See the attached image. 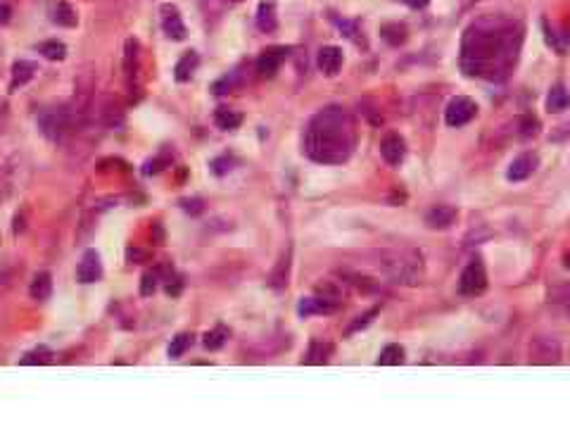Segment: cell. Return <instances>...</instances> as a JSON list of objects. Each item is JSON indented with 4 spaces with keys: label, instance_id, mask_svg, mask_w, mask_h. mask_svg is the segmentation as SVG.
Masks as SVG:
<instances>
[{
    "label": "cell",
    "instance_id": "24",
    "mask_svg": "<svg viewBox=\"0 0 570 428\" xmlns=\"http://www.w3.org/2000/svg\"><path fill=\"white\" fill-rule=\"evenodd\" d=\"M401 362H404V348L397 345V343H392V345H385L383 352H380V357H378L380 366H395V364H401Z\"/></svg>",
    "mask_w": 570,
    "mask_h": 428
},
{
    "label": "cell",
    "instance_id": "6",
    "mask_svg": "<svg viewBox=\"0 0 570 428\" xmlns=\"http://www.w3.org/2000/svg\"><path fill=\"white\" fill-rule=\"evenodd\" d=\"M380 155H383V160L390 166H399L401 162H404V157H406V143H404V138H401L399 133H395V131L385 133L383 141H380Z\"/></svg>",
    "mask_w": 570,
    "mask_h": 428
},
{
    "label": "cell",
    "instance_id": "38",
    "mask_svg": "<svg viewBox=\"0 0 570 428\" xmlns=\"http://www.w3.org/2000/svg\"><path fill=\"white\" fill-rule=\"evenodd\" d=\"M568 38H570V22H568Z\"/></svg>",
    "mask_w": 570,
    "mask_h": 428
},
{
    "label": "cell",
    "instance_id": "16",
    "mask_svg": "<svg viewBox=\"0 0 570 428\" xmlns=\"http://www.w3.org/2000/svg\"><path fill=\"white\" fill-rule=\"evenodd\" d=\"M50 19H53L55 24H60V26H76L79 17H76L74 8H71L69 3L60 0V3H55L53 8H50Z\"/></svg>",
    "mask_w": 570,
    "mask_h": 428
},
{
    "label": "cell",
    "instance_id": "7",
    "mask_svg": "<svg viewBox=\"0 0 570 428\" xmlns=\"http://www.w3.org/2000/svg\"><path fill=\"white\" fill-rule=\"evenodd\" d=\"M288 53H290V48H285V46L266 48L264 53L257 58V71H259L261 76H273L278 69H281V65L285 62Z\"/></svg>",
    "mask_w": 570,
    "mask_h": 428
},
{
    "label": "cell",
    "instance_id": "17",
    "mask_svg": "<svg viewBox=\"0 0 570 428\" xmlns=\"http://www.w3.org/2000/svg\"><path fill=\"white\" fill-rule=\"evenodd\" d=\"M214 124L223 131H236L238 126L243 124V114L236 112V110H231V108H216Z\"/></svg>",
    "mask_w": 570,
    "mask_h": 428
},
{
    "label": "cell",
    "instance_id": "20",
    "mask_svg": "<svg viewBox=\"0 0 570 428\" xmlns=\"http://www.w3.org/2000/svg\"><path fill=\"white\" fill-rule=\"evenodd\" d=\"M257 26H259L261 31H266V33L276 31L278 17H276V8H273V3H261L259 5V10H257Z\"/></svg>",
    "mask_w": 570,
    "mask_h": 428
},
{
    "label": "cell",
    "instance_id": "28",
    "mask_svg": "<svg viewBox=\"0 0 570 428\" xmlns=\"http://www.w3.org/2000/svg\"><path fill=\"white\" fill-rule=\"evenodd\" d=\"M226 338H228V329H223V326H216L214 331H207L205 333V348L207 350H219V348H223Z\"/></svg>",
    "mask_w": 570,
    "mask_h": 428
},
{
    "label": "cell",
    "instance_id": "11",
    "mask_svg": "<svg viewBox=\"0 0 570 428\" xmlns=\"http://www.w3.org/2000/svg\"><path fill=\"white\" fill-rule=\"evenodd\" d=\"M343 67V50L338 46H323L318 50V69L326 76H335Z\"/></svg>",
    "mask_w": 570,
    "mask_h": 428
},
{
    "label": "cell",
    "instance_id": "14",
    "mask_svg": "<svg viewBox=\"0 0 570 428\" xmlns=\"http://www.w3.org/2000/svg\"><path fill=\"white\" fill-rule=\"evenodd\" d=\"M198 65H200V55L195 53V50H188L186 55H183L181 60L176 62L174 67V79L178 83H186L193 79V74H195V69H198Z\"/></svg>",
    "mask_w": 570,
    "mask_h": 428
},
{
    "label": "cell",
    "instance_id": "4",
    "mask_svg": "<svg viewBox=\"0 0 570 428\" xmlns=\"http://www.w3.org/2000/svg\"><path fill=\"white\" fill-rule=\"evenodd\" d=\"M487 291V271L480 257H473L459 276V293L466 298H478Z\"/></svg>",
    "mask_w": 570,
    "mask_h": 428
},
{
    "label": "cell",
    "instance_id": "34",
    "mask_svg": "<svg viewBox=\"0 0 570 428\" xmlns=\"http://www.w3.org/2000/svg\"><path fill=\"white\" fill-rule=\"evenodd\" d=\"M376 314H378V309H371V312H366L364 316H359V319H356L354 324L349 326V331H347V333H354V331L364 329V326L368 324V321H371V316H376Z\"/></svg>",
    "mask_w": 570,
    "mask_h": 428
},
{
    "label": "cell",
    "instance_id": "2",
    "mask_svg": "<svg viewBox=\"0 0 570 428\" xmlns=\"http://www.w3.org/2000/svg\"><path fill=\"white\" fill-rule=\"evenodd\" d=\"M516 60V46L508 31L468 29L461 46V67L468 76H485V79H501L506 69Z\"/></svg>",
    "mask_w": 570,
    "mask_h": 428
},
{
    "label": "cell",
    "instance_id": "31",
    "mask_svg": "<svg viewBox=\"0 0 570 428\" xmlns=\"http://www.w3.org/2000/svg\"><path fill=\"white\" fill-rule=\"evenodd\" d=\"M136 58H138V41L128 38V41H126V55H124V69H126V74H131V69L136 67Z\"/></svg>",
    "mask_w": 570,
    "mask_h": 428
},
{
    "label": "cell",
    "instance_id": "12",
    "mask_svg": "<svg viewBox=\"0 0 570 428\" xmlns=\"http://www.w3.org/2000/svg\"><path fill=\"white\" fill-rule=\"evenodd\" d=\"M69 129L64 112H43L41 114V131L46 133L50 141H60L62 133Z\"/></svg>",
    "mask_w": 570,
    "mask_h": 428
},
{
    "label": "cell",
    "instance_id": "5",
    "mask_svg": "<svg viewBox=\"0 0 570 428\" xmlns=\"http://www.w3.org/2000/svg\"><path fill=\"white\" fill-rule=\"evenodd\" d=\"M475 114H478V105H475V100L466 98V96H456L449 105H447L444 121L449 126H456V129H459V126H466Z\"/></svg>",
    "mask_w": 570,
    "mask_h": 428
},
{
    "label": "cell",
    "instance_id": "30",
    "mask_svg": "<svg viewBox=\"0 0 570 428\" xmlns=\"http://www.w3.org/2000/svg\"><path fill=\"white\" fill-rule=\"evenodd\" d=\"M157 281H159V271H145L141 281V296H153L155 288H157Z\"/></svg>",
    "mask_w": 570,
    "mask_h": 428
},
{
    "label": "cell",
    "instance_id": "36",
    "mask_svg": "<svg viewBox=\"0 0 570 428\" xmlns=\"http://www.w3.org/2000/svg\"><path fill=\"white\" fill-rule=\"evenodd\" d=\"M404 3L409 5L411 10H423V8H428L430 0H404Z\"/></svg>",
    "mask_w": 570,
    "mask_h": 428
},
{
    "label": "cell",
    "instance_id": "1",
    "mask_svg": "<svg viewBox=\"0 0 570 428\" xmlns=\"http://www.w3.org/2000/svg\"><path fill=\"white\" fill-rule=\"evenodd\" d=\"M304 155L318 164H343L356 148V126L347 110L331 108L321 110L309 119L302 141Z\"/></svg>",
    "mask_w": 570,
    "mask_h": 428
},
{
    "label": "cell",
    "instance_id": "33",
    "mask_svg": "<svg viewBox=\"0 0 570 428\" xmlns=\"http://www.w3.org/2000/svg\"><path fill=\"white\" fill-rule=\"evenodd\" d=\"M181 205H183V209L190 214H200L202 212V200H198V198H193V200H181Z\"/></svg>",
    "mask_w": 570,
    "mask_h": 428
},
{
    "label": "cell",
    "instance_id": "25",
    "mask_svg": "<svg viewBox=\"0 0 570 428\" xmlns=\"http://www.w3.org/2000/svg\"><path fill=\"white\" fill-rule=\"evenodd\" d=\"M41 55L46 60L60 62V60L67 58V46H64L62 41H46V43H41Z\"/></svg>",
    "mask_w": 570,
    "mask_h": 428
},
{
    "label": "cell",
    "instance_id": "23",
    "mask_svg": "<svg viewBox=\"0 0 570 428\" xmlns=\"http://www.w3.org/2000/svg\"><path fill=\"white\" fill-rule=\"evenodd\" d=\"M380 36L390 43V46H401L406 41V26L399 24V22H392V24H383L380 26Z\"/></svg>",
    "mask_w": 570,
    "mask_h": 428
},
{
    "label": "cell",
    "instance_id": "3",
    "mask_svg": "<svg viewBox=\"0 0 570 428\" xmlns=\"http://www.w3.org/2000/svg\"><path fill=\"white\" fill-rule=\"evenodd\" d=\"M380 266L383 271L397 283L416 286L423 279V259L413 250H399V252H383L380 255Z\"/></svg>",
    "mask_w": 570,
    "mask_h": 428
},
{
    "label": "cell",
    "instance_id": "8",
    "mask_svg": "<svg viewBox=\"0 0 570 428\" xmlns=\"http://www.w3.org/2000/svg\"><path fill=\"white\" fill-rule=\"evenodd\" d=\"M162 12V29L169 38H174V41H183L186 38V24H183L181 19V12H178L176 5H162L159 8Z\"/></svg>",
    "mask_w": 570,
    "mask_h": 428
},
{
    "label": "cell",
    "instance_id": "19",
    "mask_svg": "<svg viewBox=\"0 0 570 428\" xmlns=\"http://www.w3.org/2000/svg\"><path fill=\"white\" fill-rule=\"evenodd\" d=\"M570 108V93L563 86H554L546 96V110L549 112H566Z\"/></svg>",
    "mask_w": 570,
    "mask_h": 428
},
{
    "label": "cell",
    "instance_id": "15",
    "mask_svg": "<svg viewBox=\"0 0 570 428\" xmlns=\"http://www.w3.org/2000/svg\"><path fill=\"white\" fill-rule=\"evenodd\" d=\"M31 298L38 300V302H46L53 296V276L48 274V271H38L36 276H33L31 281V288H29Z\"/></svg>",
    "mask_w": 570,
    "mask_h": 428
},
{
    "label": "cell",
    "instance_id": "35",
    "mask_svg": "<svg viewBox=\"0 0 570 428\" xmlns=\"http://www.w3.org/2000/svg\"><path fill=\"white\" fill-rule=\"evenodd\" d=\"M10 15H12L10 5H0V24H8V22H10Z\"/></svg>",
    "mask_w": 570,
    "mask_h": 428
},
{
    "label": "cell",
    "instance_id": "39",
    "mask_svg": "<svg viewBox=\"0 0 570 428\" xmlns=\"http://www.w3.org/2000/svg\"><path fill=\"white\" fill-rule=\"evenodd\" d=\"M231 3H236V0H231Z\"/></svg>",
    "mask_w": 570,
    "mask_h": 428
},
{
    "label": "cell",
    "instance_id": "21",
    "mask_svg": "<svg viewBox=\"0 0 570 428\" xmlns=\"http://www.w3.org/2000/svg\"><path fill=\"white\" fill-rule=\"evenodd\" d=\"M300 314L302 316H309V314H333L335 312V307L333 305H328L326 300H321V298H304L300 302Z\"/></svg>",
    "mask_w": 570,
    "mask_h": 428
},
{
    "label": "cell",
    "instance_id": "22",
    "mask_svg": "<svg viewBox=\"0 0 570 428\" xmlns=\"http://www.w3.org/2000/svg\"><path fill=\"white\" fill-rule=\"evenodd\" d=\"M331 352H333V345H328V343H323V341H311L304 362L306 364H323V362H328Z\"/></svg>",
    "mask_w": 570,
    "mask_h": 428
},
{
    "label": "cell",
    "instance_id": "13",
    "mask_svg": "<svg viewBox=\"0 0 570 428\" xmlns=\"http://www.w3.org/2000/svg\"><path fill=\"white\" fill-rule=\"evenodd\" d=\"M454 221H456V209L451 207V205H435L426 214V224L430 229H449Z\"/></svg>",
    "mask_w": 570,
    "mask_h": 428
},
{
    "label": "cell",
    "instance_id": "18",
    "mask_svg": "<svg viewBox=\"0 0 570 428\" xmlns=\"http://www.w3.org/2000/svg\"><path fill=\"white\" fill-rule=\"evenodd\" d=\"M33 74H36V65L29 62V60H19V62L12 65V83H10V88L17 86H24V83H29L33 79Z\"/></svg>",
    "mask_w": 570,
    "mask_h": 428
},
{
    "label": "cell",
    "instance_id": "29",
    "mask_svg": "<svg viewBox=\"0 0 570 428\" xmlns=\"http://www.w3.org/2000/svg\"><path fill=\"white\" fill-rule=\"evenodd\" d=\"M50 357H53V352H50L48 348H36L24 354L21 364H46V362H50Z\"/></svg>",
    "mask_w": 570,
    "mask_h": 428
},
{
    "label": "cell",
    "instance_id": "27",
    "mask_svg": "<svg viewBox=\"0 0 570 428\" xmlns=\"http://www.w3.org/2000/svg\"><path fill=\"white\" fill-rule=\"evenodd\" d=\"M288 269H290V250H288L285 257H281V262H278L276 269H273V274H271V286L273 288H283L285 283H288Z\"/></svg>",
    "mask_w": 570,
    "mask_h": 428
},
{
    "label": "cell",
    "instance_id": "26",
    "mask_svg": "<svg viewBox=\"0 0 570 428\" xmlns=\"http://www.w3.org/2000/svg\"><path fill=\"white\" fill-rule=\"evenodd\" d=\"M190 345H193V336H190V333H178L174 341H171V345H169V357L171 359L183 357Z\"/></svg>",
    "mask_w": 570,
    "mask_h": 428
},
{
    "label": "cell",
    "instance_id": "10",
    "mask_svg": "<svg viewBox=\"0 0 570 428\" xmlns=\"http://www.w3.org/2000/svg\"><path fill=\"white\" fill-rule=\"evenodd\" d=\"M537 155L535 153H523V155H518L516 160L511 162V166H508V171H506V179L508 181H525L528 176H533V171L537 169Z\"/></svg>",
    "mask_w": 570,
    "mask_h": 428
},
{
    "label": "cell",
    "instance_id": "32",
    "mask_svg": "<svg viewBox=\"0 0 570 428\" xmlns=\"http://www.w3.org/2000/svg\"><path fill=\"white\" fill-rule=\"evenodd\" d=\"M539 133V121H537V117H523V121H521V136L523 138H533V136H537Z\"/></svg>",
    "mask_w": 570,
    "mask_h": 428
},
{
    "label": "cell",
    "instance_id": "9",
    "mask_svg": "<svg viewBox=\"0 0 570 428\" xmlns=\"http://www.w3.org/2000/svg\"><path fill=\"white\" fill-rule=\"evenodd\" d=\"M103 276V264H100V255L95 250H86L76 266V279L79 283H95Z\"/></svg>",
    "mask_w": 570,
    "mask_h": 428
},
{
    "label": "cell",
    "instance_id": "37",
    "mask_svg": "<svg viewBox=\"0 0 570 428\" xmlns=\"http://www.w3.org/2000/svg\"><path fill=\"white\" fill-rule=\"evenodd\" d=\"M563 264H566L568 269H570V252H566V257H563Z\"/></svg>",
    "mask_w": 570,
    "mask_h": 428
}]
</instances>
